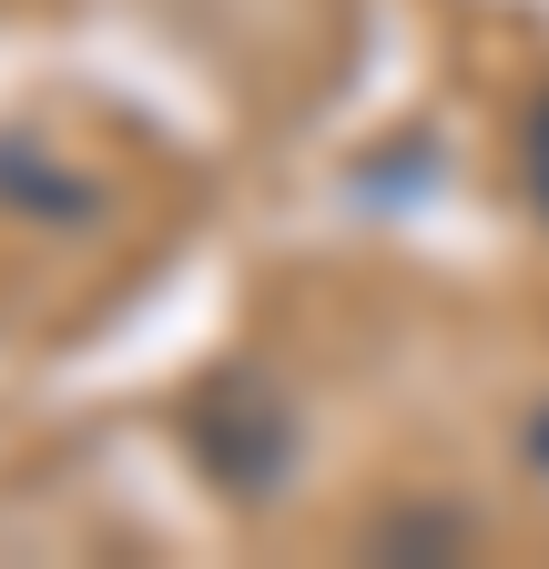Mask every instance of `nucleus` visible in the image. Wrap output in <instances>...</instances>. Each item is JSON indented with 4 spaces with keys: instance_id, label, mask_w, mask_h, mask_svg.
<instances>
[{
    "instance_id": "1",
    "label": "nucleus",
    "mask_w": 549,
    "mask_h": 569,
    "mask_svg": "<svg viewBox=\"0 0 549 569\" xmlns=\"http://www.w3.org/2000/svg\"><path fill=\"white\" fill-rule=\"evenodd\" d=\"M193 448L214 458V478H234L244 498H264L274 478H286V458H296V427H286V407H274L264 387H203Z\"/></svg>"
},
{
    "instance_id": "2",
    "label": "nucleus",
    "mask_w": 549,
    "mask_h": 569,
    "mask_svg": "<svg viewBox=\"0 0 549 569\" xmlns=\"http://www.w3.org/2000/svg\"><path fill=\"white\" fill-rule=\"evenodd\" d=\"M0 203L31 213V224H92V213H102V193H92L82 173L31 163V142H11V132H0Z\"/></svg>"
},
{
    "instance_id": "3",
    "label": "nucleus",
    "mask_w": 549,
    "mask_h": 569,
    "mask_svg": "<svg viewBox=\"0 0 549 569\" xmlns=\"http://www.w3.org/2000/svg\"><path fill=\"white\" fill-rule=\"evenodd\" d=\"M519 183H529V213L549 224V92L529 102V132H519Z\"/></svg>"
},
{
    "instance_id": "4",
    "label": "nucleus",
    "mask_w": 549,
    "mask_h": 569,
    "mask_svg": "<svg viewBox=\"0 0 549 569\" xmlns=\"http://www.w3.org/2000/svg\"><path fill=\"white\" fill-rule=\"evenodd\" d=\"M529 468H549V417H539V427H529Z\"/></svg>"
}]
</instances>
